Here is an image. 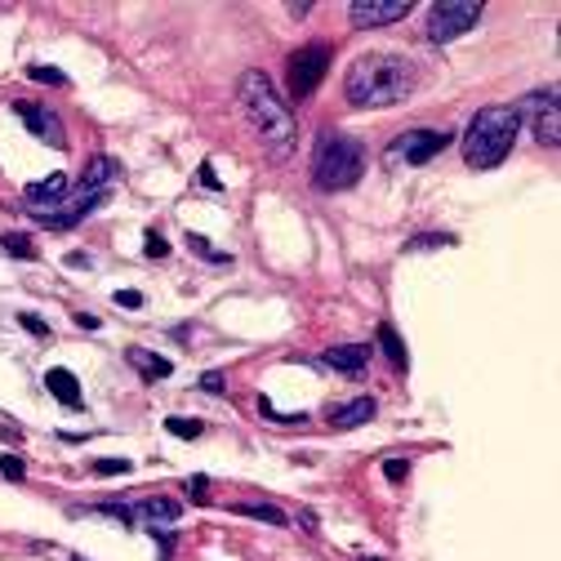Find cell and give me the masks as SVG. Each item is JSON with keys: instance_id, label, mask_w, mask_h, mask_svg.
Listing matches in <instances>:
<instances>
[{"instance_id": "d6a6232c", "label": "cell", "mask_w": 561, "mask_h": 561, "mask_svg": "<svg viewBox=\"0 0 561 561\" xmlns=\"http://www.w3.org/2000/svg\"><path fill=\"white\" fill-rule=\"evenodd\" d=\"M67 267H90V254H67Z\"/></svg>"}, {"instance_id": "d4e9b609", "label": "cell", "mask_w": 561, "mask_h": 561, "mask_svg": "<svg viewBox=\"0 0 561 561\" xmlns=\"http://www.w3.org/2000/svg\"><path fill=\"white\" fill-rule=\"evenodd\" d=\"M0 477L23 481V459H19V455H0Z\"/></svg>"}, {"instance_id": "9c48e42d", "label": "cell", "mask_w": 561, "mask_h": 561, "mask_svg": "<svg viewBox=\"0 0 561 561\" xmlns=\"http://www.w3.org/2000/svg\"><path fill=\"white\" fill-rule=\"evenodd\" d=\"M405 14H410V0H353L347 5L353 27H388V23H401Z\"/></svg>"}, {"instance_id": "836d02e7", "label": "cell", "mask_w": 561, "mask_h": 561, "mask_svg": "<svg viewBox=\"0 0 561 561\" xmlns=\"http://www.w3.org/2000/svg\"><path fill=\"white\" fill-rule=\"evenodd\" d=\"M192 500H205V477H192Z\"/></svg>"}, {"instance_id": "484cf974", "label": "cell", "mask_w": 561, "mask_h": 561, "mask_svg": "<svg viewBox=\"0 0 561 561\" xmlns=\"http://www.w3.org/2000/svg\"><path fill=\"white\" fill-rule=\"evenodd\" d=\"M201 392H228L224 370H209V375H201Z\"/></svg>"}, {"instance_id": "7a4b0ae2", "label": "cell", "mask_w": 561, "mask_h": 561, "mask_svg": "<svg viewBox=\"0 0 561 561\" xmlns=\"http://www.w3.org/2000/svg\"><path fill=\"white\" fill-rule=\"evenodd\" d=\"M414 90V67L401 54H362L343 77V94L353 107H392L405 103Z\"/></svg>"}, {"instance_id": "83f0119b", "label": "cell", "mask_w": 561, "mask_h": 561, "mask_svg": "<svg viewBox=\"0 0 561 561\" xmlns=\"http://www.w3.org/2000/svg\"><path fill=\"white\" fill-rule=\"evenodd\" d=\"M144 250H148V259H165L170 254V245L157 237V232H148V241H144Z\"/></svg>"}, {"instance_id": "2e32d148", "label": "cell", "mask_w": 561, "mask_h": 561, "mask_svg": "<svg viewBox=\"0 0 561 561\" xmlns=\"http://www.w3.org/2000/svg\"><path fill=\"white\" fill-rule=\"evenodd\" d=\"M19 116L32 125V134H41V138H49L54 148H62V134H58V121L49 116V112H41V107H32V103H19Z\"/></svg>"}, {"instance_id": "9a60e30c", "label": "cell", "mask_w": 561, "mask_h": 561, "mask_svg": "<svg viewBox=\"0 0 561 561\" xmlns=\"http://www.w3.org/2000/svg\"><path fill=\"white\" fill-rule=\"evenodd\" d=\"M45 388H49L62 405H81V383H77V375H72V370H62V366H58V370H49V375H45Z\"/></svg>"}, {"instance_id": "e0dca14e", "label": "cell", "mask_w": 561, "mask_h": 561, "mask_svg": "<svg viewBox=\"0 0 561 561\" xmlns=\"http://www.w3.org/2000/svg\"><path fill=\"white\" fill-rule=\"evenodd\" d=\"M379 347L388 353V362H392L397 370H405V343H401V334H397V330H392L388 321L379 325Z\"/></svg>"}, {"instance_id": "ffe728a7", "label": "cell", "mask_w": 561, "mask_h": 561, "mask_svg": "<svg viewBox=\"0 0 561 561\" xmlns=\"http://www.w3.org/2000/svg\"><path fill=\"white\" fill-rule=\"evenodd\" d=\"M144 517H148V522H152V517H157V522H179V504H174V500H148V504H144Z\"/></svg>"}, {"instance_id": "52a82bcc", "label": "cell", "mask_w": 561, "mask_h": 561, "mask_svg": "<svg viewBox=\"0 0 561 561\" xmlns=\"http://www.w3.org/2000/svg\"><path fill=\"white\" fill-rule=\"evenodd\" d=\"M450 148V129H405L397 144L388 148V161H401V165H428L437 152Z\"/></svg>"}, {"instance_id": "d6986e66", "label": "cell", "mask_w": 561, "mask_h": 561, "mask_svg": "<svg viewBox=\"0 0 561 561\" xmlns=\"http://www.w3.org/2000/svg\"><path fill=\"white\" fill-rule=\"evenodd\" d=\"M0 245H5V254H14V259H36V245L23 232H5V237H0Z\"/></svg>"}, {"instance_id": "603a6c76", "label": "cell", "mask_w": 561, "mask_h": 561, "mask_svg": "<svg viewBox=\"0 0 561 561\" xmlns=\"http://www.w3.org/2000/svg\"><path fill=\"white\" fill-rule=\"evenodd\" d=\"M165 428H170L174 437H201V424H196V419H165Z\"/></svg>"}, {"instance_id": "1f68e13d", "label": "cell", "mask_w": 561, "mask_h": 561, "mask_svg": "<svg viewBox=\"0 0 561 561\" xmlns=\"http://www.w3.org/2000/svg\"><path fill=\"white\" fill-rule=\"evenodd\" d=\"M201 183H205V187H215V192H219V174H215V170H209V165L201 170Z\"/></svg>"}, {"instance_id": "4fadbf2b", "label": "cell", "mask_w": 561, "mask_h": 561, "mask_svg": "<svg viewBox=\"0 0 561 561\" xmlns=\"http://www.w3.org/2000/svg\"><path fill=\"white\" fill-rule=\"evenodd\" d=\"M125 362L144 375V379H170L174 375V366L165 362V357H157V353H148V347H129L125 353Z\"/></svg>"}, {"instance_id": "7c38bea8", "label": "cell", "mask_w": 561, "mask_h": 561, "mask_svg": "<svg viewBox=\"0 0 561 561\" xmlns=\"http://www.w3.org/2000/svg\"><path fill=\"white\" fill-rule=\"evenodd\" d=\"M116 183V161L112 157H94L81 174V187L77 192H94V196H107V187Z\"/></svg>"}, {"instance_id": "ba28073f", "label": "cell", "mask_w": 561, "mask_h": 561, "mask_svg": "<svg viewBox=\"0 0 561 561\" xmlns=\"http://www.w3.org/2000/svg\"><path fill=\"white\" fill-rule=\"evenodd\" d=\"M522 112L530 116V129H535V144L539 148H557L561 144V99L557 90H539L522 103ZM517 112V116H522Z\"/></svg>"}, {"instance_id": "3957f363", "label": "cell", "mask_w": 561, "mask_h": 561, "mask_svg": "<svg viewBox=\"0 0 561 561\" xmlns=\"http://www.w3.org/2000/svg\"><path fill=\"white\" fill-rule=\"evenodd\" d=\"M517 107H481L463 134V161L472 170H495L517 144Z\"/></svg>"}, {"instance_id": "8992f818", "label": "cell", "mask_w": 561, "mask_h": 561, "mask_svg": "<svg viewBox=\"0 0 561 561\" xmlns=\"http://www.w3.org/2000/svg\"><path fill=\"white\" fill-rule=\"evenodd\" d=\"M325 72H330V45L312 41V45L295 49V54H290V72H286L290 94H295V99L317 94V85H321V77H325Z\"/></svg>"}, {"instance_id": "30bf717a", "label": "cell", "mask_w": 561, "mask_h": 561, "mask_svg": "<svg viewBox=\"0 0 561 561\" xmlns=\"http://www.w3.org/2000/svg\"><path fill=\"white\" fill-rule=\"evenodd\" d=\"M23 196H27V209H32V215L45 219V215H54V209L62 205V196H67V179H62V174H49L45 183H32Z\"/></svg>"}, {"instance_id": "6da1fadb", "label": "cell", "mask_w": 561, "mask_h": 561, "mask_svg": "<svg viewBox=\"0 0 561 561\" xmlns=\"http://www.w3.org/2000/svg\"><path fill=\"white\" fill-rule=\"evenodd\" d=\"M237 99H241V112H245L254 138L267 148V157L272 161H286L295 152L299 129H295V112L286 107V99L272 90V77L267 72H254V67H250V72H241V81H237Z\"/></svg>"}, {"instance_id": "7402d4cb", "label": "cell", "mask_w": 561, "mask_h": 561, "mask_svg": "<svg viewBox=\"0 0 561 561\" xmlns=\"http://www.w3.org/2000/svg\"><path fill=\"white\" fill-rule=\"evenodd\" d=\"M27 77L41 81V85H67V77L58 72V67H27Z\"/></svg>"}, {"instance_id": "4dcf8cb0", "label": "cell", "mask_w": 561, "mask_h": 561, "mask_svg": "<svg viewBox=\"0 0 561 561\" xmlns=\"http://www.w3.org/2000/svg\"><path fill=\"white\" fill-rule=\"evenodd\" d=\"M116 304H121V308H144V295H138V290H121Z\"/></svg>"}, {"instance_id": "277c9868", "label": "cell", "mask_w": 561, "mask_h": 561, "mask_svg": "<svg viewBox=\"0 0 561 561\" xmlns=\"http://www.w3.org/2000/svg\"><path fill=\"white\" fill-rule=\"evenodd\" d=\"M362 174H366V148L353 134L325 129L317 144V157H312V183L321 192H347L362 183Z\"/></svg>"}, {"instance_id": "f546056e", "label": "cell", "mask_w": 561, "mask_h": 561, "mask_svg": "<svg viewBox=\"0 0 561 561\" xmlns=\"http://www.w3.org/2000/svg\"><path fill=\"white\" fill-rule=\"evenodd\" d=\"M94 472H99V477H112V472H129V463H125V459H99Z\"/></svg>"}, {"instance_id": "5b68a950", "label": "cell", "mask_w": 561, "mask_h": 561, "mask_svg": "<svg viewBox=\"0 0 561 561\" xmlns=\"http://www.w3.org/2000/svg\"><path fill=\"white\" fill-rule=\"evenodd\" d=\"M481 19V5L477 0H437V5L428 10V41H455L463 32H472Z\"/></svg>"}, {"instance_id": "f1b7e54d", "label": "cell", "mask_w": 561, "mask_h": 561, "mask_svg": "<svg viewBox=\"0 0 561 561\" xmlns=\"http://www.w3.org/2000/svg\"><path fill=\"white\" fill-rule=\"evenodd\" d=\"M19 321H23V330H32V334H36V339H49V325H45V321H41V317H32V312H23V317H19Z\"/></svg>"}, {"instance_id": "44dd1931", "label": "cell", "mask_w": 561, "mask_h": 561, "mask_svg": "<svg viewBox=\"0 0 561 561\" xmlns=\"http://www.w3.org/2000/svg\"><path fill=\"white\" fill-rule=\"evenodd\" d=\"M187 245H192V250H196V254H205V259H209V263H232V259H228V254H219V250H215V245H209V241H205V237H196V232H192V237H187Z\"/></svg>"}, {"instance_id": "cb8c5ba5", "label": "cell", "mask_w": 561, "mask_h": 561, "mask_svg": "<svg viewBox=\"0 0 561 561\" xmlns=\"http://www.w3.org/2000/svg\"><path fill=\"white\" fill-rule=\"evenodd\" d=\"M433 245H455V237H446V232H424V237L410 241V250H433Z\"/></svg>"}, {"instance_id": "5bb4252c", "label": "cell", "mask_w": 561, "mask_h": 561, "mask_svg": "<svg viewBox=\"0 0 561 561\" xmlns=\"http://www.w3.org/2000/svg\"><path fill=\"white\" fill-rule=\"evenodd\" d=\"M370 419H375V401L370 397H357V401H347L343 410H334L330 424L334 428H362V424H370Z\"/></svg>"}, {"instance_id": "8fae6325", "label": "cell", "mask_w": 561, "mask_h": 561, "mask_svg": "<svg viewBox=\"0 0 561 561\" xmlns=\"http://www.w3.org/2000/svg\"><path fill=\"white\" fill-rule=\"evenodd\" d=\"M366 362H370V343H343V347H330L325 353V366L343 370V375H362Z\"/></svg>"}, {"instance_id": "4316f807", "label": "cell", "mask_w": 561, "mask_h": 561, "mask_svg": "<svg viewBox=\"0 0 561 561\" xmlns=\"http://www.w3.org/2000/svg\"><path fill=\"white\" fill-rule=\"evenodd\" d=\"M383 477H388V481H405V477H410V463H405V459H388V463H383Z\"/></svg>"}, {"instance_id": "ac0fdd59", "label": "cell", "mask_w": 561, "mask_h": 561, "mask_svg": "<svg viewBox=\"0 0 561 561\" xmlns=\"http://www.w3.org/2000/svg\"><path fill=\"white\" fill-rule=\"evenodd\" d=\"M237 513H241V517H259V522H267V526H290L286 513L272 508V504H237Z\"/></svg>"}, {"instance_id": "e575fe53", "label": "cell", "mask_w": 561, "mask_h": 561, "mask_svg": "<svg viewBox=\"0 0 561 561\" xmlns=\"http://www.w3.org/2000/svg\"><path fill=\"white\" fill-rule=\"evenodd\" d=\"M362 561H379V557H362Z\"/></svg>"}]
</instances>
